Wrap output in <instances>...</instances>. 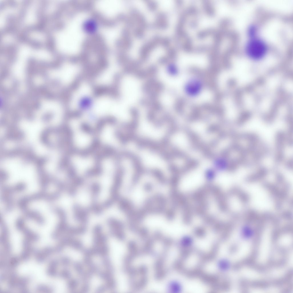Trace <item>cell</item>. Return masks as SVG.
<instances>
[{"label": "cell", "instance_id": "cell-1", "mask_svg": "<svg viewBox=\"0 0 293 293\" xmlns=\"http://www.w3.org/2000/svg\"><path fill=\"white\" fill-rule=\"evenodd\" d=\"M61 193L57 189L52 192L41 190L22 197L17 201V205L19 209L23 212L29 208V205L32 202L39 200L50 202L54 201L60 198Z\"/></svg>", "mask_w": 293, "mask_h": 293}, {"label": "cell", "instance_id": "cell-2", "mask_svg": "<svg viewBox=\"0 0 293 293\" xmlns=\"http://www.w3.org/2000/svg\"><path fill=\"white\" fill-rule=\"evenodd\" d=\"M0 186L1 198L5 205V211L10 212L15 207L14 194L24 191L26 188L27 185L24 182H19L13 185L3 184Z\"/></svg>", "mask_w": 293, "mask_h": 293}, {"label": "cell", "instance_id": "cell-3", "mask_svg": "<svg viewBox=\"0 0 293 293\" xmlns=\"http://www.w3.org/2000/svg\"><path fill=\"white\" fill-rule=\"evenodd\" d=\"M246 53L250 58L258 60L263 57L267 51L265 43L260 39L254 38L250 40L246 48Z\"/></svg>", "mask_w": 293, "mask_h": 293}, {"label": "cell", "instance_id": "cell-4", "mask_svg": "<svg viewBox=\"0 0 293 293\" xmlns=\"http://www.w3.org/2000/svg\"><path fill=\"white\" fill-rule=\"evenodd\" d=\"M189 200L188 197L185 195L180 206L182 210L183 221L187 224H189L192 222L194 213L193 207Z\"/></svg>", "mask_w": 293, "mask_h": 293}, {"label": "cell", "instance_id": "cell-5", "mask_svg": "<svg viewBox=\"0 0 293 293\" xmlns=\"http://www.w3.org/2000/svg\"><path fill=\"white\" fill-rule=\"evenodd\" d=\"M202 84L200 81L196 79L189 81L185 86V90L189 95L194 96L197 95L201 90Z\"/></svg>", "mask_w": 293, "mask_h": 293}, {"label": "cell", "instance_id": "cell-6", "mask_svg": "<svg viewBox=\"0 0 293 293\" xmlns=\"http://www.w3.org/2000/svg\"><path fill=\"white\" fill-rule=\"evenodd\" d=\"M203 218L204 223L208 225H212L217 219L216 216L212 215L206 214Z\"/></svg>", "mask_w": 293, "mask_h": 293}, {"label": "cell", "instance_id": "cell-7", "mask_svg": "<svg viewBox=\"0 0 293 293\" xmlns=\"http://www.w3.org/2000/svg\"><path fill=\"white\" fill-rule=\"evenodd\" d=\"M78 285L77 281L74 279H71L69 283L68 286L71 290H73L76 289Z\"/></svg>", "mask_w": 293, "mask_h": 293}, {"label": "cell", "instance_id": "cell-8", "mask_svg": "<svg viewBox=\"0 0 293 293\" xmlns=\"http://www.w3.org/2000/svg\"><path fill=\"white\" fill-rule=\"evenodd\" d=\"M181 194H182V193H181V196H180V198H181ZM180 199H181V198H180ZM180 200H181V199H180ZM179 205H180V204H179ZM179 206H180V205H179Z\"/></svg>", "mask_w": 293, "mask_h": 293}]
</instances>
